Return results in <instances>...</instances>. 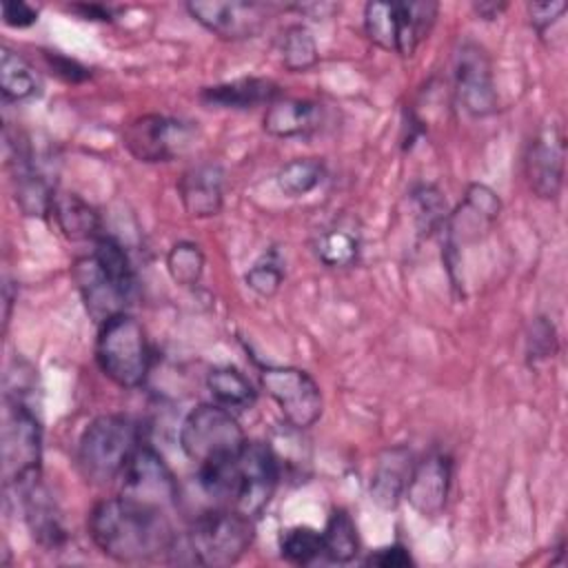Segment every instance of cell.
Returning a JSON list of instances; mask_svg holds the SVG:
<instances>
[{
	"label": "cell",
	"instance_id": "obj_1",
	"mask_svg": "<svg viewBox=\"0 0 568 568\" xmlns=\"http://www.w3.org/2000/svg\"><path fill=\"white\" fill-rule=\"evenodd\" d=\"M89 535L106 557L122 564H142L169 555L175 539L164 510L124 495L102 499L93 506Z\"/></svg>",
	"mask_w": 568,
	"mask_h": 568
},
{
	"label": "cell",
	"instance_id": "obj_2",
	"mask_svg": "<svg viewBox=\"0 0 568 568\" xmlns=\"http://www.w3.org/2000/svg\"><path fill=\"white\" fill-rule=\"evenodd\" d=\"M251 541L253 519L226 506L202 513L182 537L175 535L169 555L178 564L231 566L248 550Z\"/></svg>",
	"mask_w": 568,
	"mask_h": 568
},
{
	"label": "cell",
	"instance_id": "obj_3",
	"mask_svg": "<svg viewBox=\"0 0 568 568\" xmlns=\"http://www.w3.org/2000/svg\"><path fill=\"white\" fill-rule=\"evenodd\" d=\"M138 446V426L129 417H95L80 435L78 470L91 484H109L122 475Z\"/></svg>",
	"mask_w": 568,
	"mask_h": 568
},
{
	"label": "cell",
	"instance_id": "obj_4",
	"mask_svg": "<svg viewBox=\"0 0 568 568\" xmlns=\"http://www.w3.org/2000/svg\"><path fill=\"white\" fill-rule=\"evenodd\" d=\"M95 362L113 384L122 388L140 386L151 368V348L142 324L124 311L102 322L95 339Z\"/></svg>",
	"mask_w": 568,
	"mask_h": 568
},
{
	"label": "cell",
	"instance_id": "obj_5",
	"mask_svg": "<svg viewBox=\"0 0 568 568\" xmlns=\"http://www.w3.org/2000/svg\"><path fill=\"white\" fill-rule=\"evenodd\" d=\"M244 444L235 415L215 402L195 406L180 428V448L197 468L233 459Z\"/></svg>",
	"mask_w": 568,
	"mask_h": 568
},
{
	"label": "cell",
	"instance_id": "obj_6",
	"mask_svg": "<svg viewBox=\"0 0 568 568\" xmlns=\"http://www.w3.org/2000/svg\"><path fill=\"white\" fill-rule=\"evenodd\" d=\"M437 11L435 2H368L364 7V29L379 49L408 58L428 38Z\"/></svg>",
	"mask_w": 568,
	"mask_h": 568
},
{
	"label": "cell",
	"instance_id": "obj_7",
	"mask_svg": "<svg viewBox=\"0 0 568 568\" xmlns=\"http://www.w3.org/2000/svg\"><path fill=\"white\" fill-rule=\"evenodd\" d=\"M42 435L40 424L22 399H13L4 415L2 426V475L4 484L16 490L40 479Z\"/></svg>",
	"mask_w": 568,
	"mask_h": 568
},
{
	"label": "cell",
	"instance_id": "obj_8",
	"mask_svg": "<svg viewBox=\"0 0 568 568\" xmlns=\"http://www.w3.org/2000/svg\"><path fill=\"white\" fill-rule=\"evenodd\" d=\"M260 384L280 406L291 428L304 430L320 419L324 408L322 390L306 371L295 366H264L260 371Z\"/></svg>",
	"mask_w": 568,
	"mask_h": 568
},
{
	"label": "cell",
	"instance_id": "obj_9",
	"mask_svg": "<svg viewBox=\"0 0 568 568\" xmlns=\"http://www.w3.org/2000/svg\"><path fill=\"white\" fill-rule=\"evenodd\" d=\"M195 140L191 122L146 113L131 120L122 131L124 149L140 162H171L186 153Z\"/></svg>",
	"mask_w": 568,
	"mask_h": 568
},
{
	"label": "cell",
	"instance_id": "obj_10",
	"mask_svg": "<svg viewBox=\"0 0 568 568\" xmlns=\"http://www.w3.org/2000/svg\"><path fill=\"white\" fill-rule=\"evenodd\" d=\"M280 464L264 442H246L235 459V495L231 508L255 519L268 506L280 481Z\"/></svg>",
	"mask_w": 568,
	"mask_h": 568
},
{
	"label": "cell",
	"instance_id": "obj_11",
	"mask_svg": "<svg viewBox=\"0 0 568 568\" xmlns=\"http://www.w3.org/2000/svg\"><path fill=\"white\" fill-rule=\"evenodd\" d=\"M186 11L195 22L224 40L255 38L268 22L273 4L246 0H206L189 2Z\"/></svg>",
	"mask_w": 568,
	"mask_h": 568
},
{
	"label": "cell",
	"instance_id": "obj_12",
	"mask_svg": "<svg viewBox=\"0 0 568 568\" xmlns=\"http://www.w3.org/2000/svg\"><path fill=\"white\" fill-rule=\"evenodd\" d=\"M124 497L164 510L178 497V484L164 459L149 446H138L122 470Z\"/></svg>",
	"mask_w": 568,
	"mask_h": 568
},
{
	"label": "cell",
	"instance_id": "obj_13",
	"mask_svg": "<svg viewBox=\"0 0 568 568\" xmlns=\"http://www.w3.org/2000/svg\"><path fill=\"white\" fill-rule=\"evenodd\" d=\"M455 93L475 118H486L497 109L490 58L477 42H464L455 53Z\"/></svg>",
	"mask_w": 568,
	"mask_h": 568
},
{
	"label": "cell",
	"instance_id": "obj_14",
	"mask_svg": "<svg viewBox=\"0 0 568 568\" xmlns=\"http://www.w3.org/2000/svg\"><path fill=\"white\" fill-rule=\"evenodd\" d=\"M564 135L561 131L550 124V129H544L535 135V140L528 144L524 169L530 189L546 200H552L559 195L564 184Z\"/></svg>",
	"mask_w": 568,
	"mask_h": 568
},
{
	"label": "cell",
	"instance_id": "obj_15",
	"mask_svg": "<svg viewBox=\"0 0 568 568\" xmlns=\"http://www.w3.org/2000/svg\"><path fill=\"white\" fill-rule=\"evenodd\" d=\"M453 464L446 455H428L410 470L404 497L424 517H437L448 499Z\"/></svg>",
	"mask_w": 568,
	"mask_h": 568
},
{
	"label": "cell",
	"instance_id": "obj_16",
	"mask_svg": "<svg viewBox=\"0 0 568 568\" xmlns=\"http://www.w3.org/2000/svg\"><path fill=\"white\" fill-rule=\"evenodd\" d=\"M73 280L84 300L87 313L98 322H106L109 317L124 311L129 300L120 293V288L104 275L93 255L80 257L73 264Z\"/></svg>",
	"mask_w": 568,
	"mask_h": 568
},
{
	"label": "cell",
	"instance_id": "obj_17",
	"mask_svg": "<svg viewBox=\"0 0 568 568\" xmlns=\"http://www.w3.org/2000/svg\"><path fill=\"white\" fill-rule=\"evenodd\" d=\"M178 195L191 217H213L224 202V171L204 162L186 169L178 180Z\"/></svg>",
	"mask_w": 568,
	"mask_h": 568
},
{
	"label": "cell",
	"instance_id": "obj_18",
	"mask_svg": "<svg viewBox=\"0 0 568 568\" xmlns=\"http://www.w3.org/2000/svg\"><path fill=\"white\" fill-rule=\"evenodd\" d=\"M322 120L324 109L320 102L277 98L264 113V131L275 138H304L317 131Z\"/></svg>",
	"mask_w": 568,
	"mask_h": 568
},
{
	"label": "cell",
	"instance_id": "obj_19",
	"mask_svg": "<svg viewBox=\"0 0 568 568\" xmlns=\"http://www.w3.org/2000/svg\"><path fill=\"white\" fill-rule=\"evenodd\" d=\"M280 98V84L266 78H240L215 87H204L200 100L215 109H253L260 104H273Z\"/></svg>",
	"mask_w": 568,
	"mask_h": 568
},
{
	"label": "cell",
	"instance_id": "obj_20",
	"mask_svg": "<svg viewBox=\"0 0 568 568\" xmlns=\"http://www.w3.org/2000/svg\"><path fill=\"white\" fill-rule=\"evenodd\" d=\"M413 455L404 446L386 448L375 464L371 477V497L382 508H395L404 497L410 470H413Z\"/></svg>",
	"mask_w": 568,
	"mask_h": 568
},
{
	"label": "cell",
	"instance_id": "obj_21",
	"mask_svg": "<svg viewBox=\"0 0 568 568\" xmlns=\"http://www.w3.org/2000/svg\"><path fill=\"white\" fill-rule=\"evenodd\" d=\"M20 495L24 504V519L33 537L47 548H58L67 535L55 504L49 499V493L40 486V481H36L20 490Z\"/></svg>",
	"mask_w": 568,
	"mask_h": 568
},
{
	"label": "cell",
	"instance_id": "obj_22",
	"mask_svg": "<svg viewBox=\"0 0 568 568\" xmlns=\"http://www.w3.org/2000/svg\"><path fill=\"white\" fill-rule=\"evenodd\" d=\"M49 213L53 215L58 229L69 240H98L100 237V215L75 193L55 191Z\"/></svg>",
	"mask_w": 568,
	"mask_h": 568
},
{
	"label": "cell",
	"instance_id": "obj_23",
	"mask_svg": "<svg viewBox=\"0 0 568 568\" xmlns=\"http://www.w3.org/2000/svg\"><path fill=\"white\" fill-rule=\"evenodd\" d=\"M206 386L215 404L233 410H246L255 404V388L248 377L235 366H215L206 375Z\"/></svg>",
	"mask_w": 568,
	"mask_h": 568
},
{
	"label": "cell",
	"instance_id": "obj_24",
	"mask_svg": "<svg viewBox=\"0 0 568 568\" xmlns=\"http://www.w3.org/2000/svg\"><path fill=\"white\" fill-rule=\"evenodd\" d=\"M91 255L95 257V262L100 264L104 275L120 288V293L131 304L135 293H138V277H135L131 260H129L126 251L120 246V242H115L113 237L100 235L95 240V246H93Z\"/></svg>",
	"mask_w": 568,
	"mask_h": 568
},
{
	"label": "cell",
	"instance_id": "obj_25",
	"mask_svg": "<svg viewBox=\"0 0 568 568\" xmlns=\"http://www.w3.org/2000/svg\"><path fill=\"white\" fill-rule=\"evenodd\" d=\"M40 89V80L33 71V67L18 55L11 49H2L0 53V91L2 98L9 102H20V100H29L38 93Z\"/></svg>",
	"mask_w": 568,
	"mask_h": 568
},
{
	"label": "cell",
	"instance_id": "obj_26",
	"mask_svg": "<svg viewBox=\"0 0 568 568\" xmlns=\"http://www.w3.org/2000/svg\"><path fill=\"white\" fill-rule=\"evenodd\" d=\"M322 541H324V555L331 561L346 564L357 555L359 537H357L355 521L346 510L337 508L331 513L326 528L322 530Z\"/></svg>",
	"mask_w": 568,
	"mask_h": 568
},
{
	"label": "cell",
	"instance_id": "obj_27",
	"mask_svg": "<svg viewBox=\"0 0 568 568\" xmlns=\"http://www.w3.org/2000/svg\"><path fill=\"white\" fill-rule=\"evenodd\" d=\"M359 246H362L359 233L355 229L333 226L320 235L315 251H317V257L322 264H326L331 268H344L357 260Z\"/></svg>",
	"mask_w": 568,
	"mask_h": 568
},
{
	"label": "cell",
	"instance_id": "obj_28",
	"mask_svg": "<svg viewBox=\"0 0 568 568\" xmlns=\"http://www.w3.org/2000/svg\"><path fill=\"white\" fill-rule=\"evenodd\" d=\"M324 180V162L317 158H295L277 171V189L288 197L311 193Z\"/></svg>",
	"mask_w": 568,
	"mask_h": 568
},
{
	"label": "cell",
	"instance_id": "obj_29",
	"mask_svg": "<svg viewBox=\"0 0 568 568\" xmlns=\"http://www.w3.org/2000/svg\"><path fill=\"white\" fill-rule=\"evenodd\" d=\"M317 44L304 24H291L282 36V62L288 71L302 73L317 64Z\"/></svg>",
	"mask_w": 568,
	"mask_h": 568
},
{
	"label": "cell",
	"instance_id": "obj_30",
	"mask_svg": "<svg viewBox=\"0 0 568 568\" xmlns=\"http://www.w3.org/2000/svg\"><path fill=\"white\" fill-rule=\"evenodd\" d=\"M166 271L180 286H195L204 273V253L195 242H178L166 253Z\"/></svg>",
	"mask_w": 568,
	"mask_h": 568
},
{
	"label": "cell",
	"instance_id": "obj_31",
	"mask_svg": "<svg viewBox=\"0 0 568 568\" xmlns=\"http://www.w3.org/2000/svg\"><path fill=\"white\" fill-rule=\"evenodd\" d=\"M246 286L260 297H271L284 282V260L277 248L264 251L244 275Z\"/></svg>",
	"mask_w": 568,
	"mask_h": 568
},
{
	"label": "cell",
	"instance_id": "obj_32",
	"mask_svg": "<svg viewBox=\"0 0 568 568\" xmlns=\"http://www.w3.org/2000/svg\"><path fill=\"white\" fill-rule=\"evenodd\" d=\"M280 552L291 564H311L320 555H324L322 532L308 526H293L280 537Z\"/></svg>",
	"mask_w": 568,
	"mask_h": 568
},
{
	"label": "cell",
	"instance_id": "obj_33",
	"mask_svg": "<svg viewBox=\"0 0 568 568\" xmlns=\"http://www.w3.org/2000/svg\"><path fill=\"white\" fill-rule=\"evenodd\" d=\"M413 204H415V217L422 231H435L446 220V200L435 186H417L413 191Z\"/></svg>",
	"mask_w": 568,
	"mask_h": 568
},
{
	"label": "cell",
	"instance_id": "obj_34",
	"mask_svg": "<svg viewBox=\"0 0 568 568\" xmlns=\"http://www.w3.org/2000/svg\"><path fill=\"white\" fill-rule=\"evenodd\" d=\"M557 348V337H555V326L546 317H537L530 326L528 333V355L532 359H546L548 355L552 357Z\"/></svg>",
	"mask_w": 568,
	"mask_h": 568
},
{
	"label": "cell",
	"instance_id": "obj_35",
	"mask_svg": "<svg viewBox=\"0 0 568 568\" xmlns=\"http://www.w3.org/2000/svg\"><path fill=\"white\" fill-rule=\"evenodd\" d=\"M466 206H470L477 215L486 220H495L501 211V202L495 191L484 184H470L466 191Z\"/></svg>",
	"mask_w": 568,
	"mask_h": 568
},
{
	"label": "cell",
	"instance_id": "obj_36",
	"mask_svg": "<svg viewBox=\"0 0 568 568\" xmlns=\"http://www.w3.org/2000/svg\"><path fill=\"white\" fill-rule=\"evenodd\" d=\"M566 9H568L566 2H530L528 4L530 24L539 36H544L550 29V24H555L564 16Z\"/></svg>",
	"mask_w": 568,
	"mask_h": 568
},
{
	"label": "cell",
	"instance_id": "obj_37",
	"mask_svg": "<svg viewBox=\"0 0 568 568\" xmlns=\"http://www.w3.org/2000/svg\"><path fill=\"white\" fill-rule=\"evenodd\" d=\"M0 9H2V22L16 29L31 27L38 20V9L22 0H4Z\"/></svg>",
	"mask_w": 568,
	"mask_h": 568
},
{
	"label": "cell",
	"instance_id": "obj_38",
	"mask_svg": "<svg viewBox=\"0 0 568 568\" xmlns=\"http://www.w3.org/2000/svg\"><path fill=\"white\" fill-rule=\"evenodd\" d=\"M366 564L368 566H379V568H406L413 564L408 550L399 544H393V546H386V548H379L375 552H371L366 557Z\"/></svg>",
	"mask_w": 568,
	"mask_h": 568
},
{
	"label": "cell",
	"instance_id": "obj_39",
	"mask_svg": "<svg viewBox=\"0 0 568 568\" xmlns=\"http://www.w3.org/2000/svg\"><path fill=\"white\" fill-rule=\"evenodd\" d=\"M47 60H49V64L53 67V71H55L58 75H62L64 80H69V82H78V80H84V78L89 75L84 67H80L78 62H73V60H69V58H62V55H47Z\"/></svg>",
	"mask_w": 568,
	"mask_h": 568
},
{
	"label": "cell",
	"instance_id": "obj_40",
	"mask_svg": "<svg viewBox=\"0 0 568 568\" xmlns=\"http://www.w3.org/2000/svg\"><path fill=\"white\" fill-rule=\"evenodd\" d=\"M293 9H297L300 13H304L308 18H328L333 11H337V4H331V2H306V4H295Z\"/></svg>",
	"mask_w": 568,
	"mask_h": 568
},
{
	"label": "cell",
	"instance_id": "obj_41",
	"mask_svg": "<svg viewBox=\"0 0 568 568\" xmlns=\"http://www.w3.org/2000/svg\"><path fill=\"white\" fill-rule=\"evenodd\" d=\"M73 11H80L87 20H111V7L104 4H73Z\"/></svg>",
	"mask_w": 568,
	"mask_h": 568
},
{
	"label": "cell",
	"instance_id": "obj_42",
	"mask_svg": "<svg viewBox=\"0 0 568 568\" xmlns=\"http://www.w3.org/2000/svg\"><path fill=\"white\" fill-rule=\"evenodd\" d=\"M473 11L481 18V20H495L506 11V2H475Z\"/></svg>",
	"mask_w": 568,
	"mask_h": 568
}]
</instances>
